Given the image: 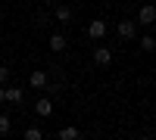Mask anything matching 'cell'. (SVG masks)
I'll return each mask as SVG.
<instances>
[{
  "mask_svg": "<svg viewBox=\"0 0 156 140\" xmlns=\"http://www.w3.org/2000/svg\"><path fill=\"white\" fill-rule=\"evenodd\" d=\"M115 34H119L122 41H134V37H137V22H134V19H119Z\"/></svg>",
  "mask_w": 156,
  "mask_h": 140,
  "instance_id": "obj_1",
  "label": "cell"
},
{
  "mask_svg": "<svg viewBox=\"0 0 156 140\" xmlns=\"http://www.w3.org/2000/svg\"><path fill=\"white\" fill-rule=\"evenodd\" d=\"M106 31H109L106 19H90V22H87V37H90V41H103Z\"/></svg>",
  "mask_w": 156,
  "mask_h": 140,
  "instance_id": "obj_2",
  "label": "cell"
},
{
  "mask_svg": "<svg viewBox=\"0 0 156 140\" xmlns=\"http://www.w3.org/2000/svg\"><path fill=\"white\" fill-rule=\"evenodd\" d=\"M137 25H153L156 22V3H144L137 9V19H134Z\"/></svg>",
  "mask_w": 156,
  "mask_h": 140,
  "instance_id": "obj_3",
  "label": "cell"
},
{
  "mask_svg": "<svg viewBox=\"0 0 156 140\" xmlns=\"http://www.w3.org/2000/svg\"><path fill=\"white\" fill-rule=\"evenodd\" d=\"M47 81H50V75H47V69H34V72L28 75V84L34 87V90H44V87H47Z\"/></svg>",
  "mask_w": 156,
  "mask_h": 140,
  "instance_id": "obj_4",
  "label": "cell"
},
{
  "mask_svg": "<svg viewBox=\"0 0 156 140\" xmlns=\"http://www.w3.org/2000/svg\"><path fill=\"white\" fill-rule=\"evenodd\" d=\"M109 62H112V50H109V47H94V66L106 69Z\"/></svg>",
  "mask_w": 156,
  "mask_h": 140,
  "instance_id": "obj_5",
  "label": "cell"
},
{
  "mask_svg": "<svg viewBox=\"0 0 156 140\" xmlns=\"http://www.w3.org/2000/svg\"><path fill=\"white\" fill-rule=\"evenodd\" d=\"M47 47L53 50V53H62V50L69 47V41H66V34H62V31H56V34H50V41H47Z\"/></svg>",
  "mask_w": 156,
  "mask_h": 140,
  "instance_id": "obj_6",
  "label": "cell"
},
{
  "mask_svg": "<svg viewBox=\"0 0 156 140\" xmlns=\"http://www.w3.org/2000/svg\"><path fill=\"white\" fill-rule=\"evenodd\" d=\"M34 112H37V115H41V118L53 115V100H50V97H41V100H37V103H34Z\"/></svg>",
  "mask_w": 156,
  "mask_h": 140,
  "instance_id": "obj_7",
  "label": "cell"
},
{
  "mask_svg": "<svg viewBox=\"0 0 156 140\" xmlns=\"http://www.w3.org/2000/svg\"><path fill=\"white\" fill-rule=\"evenodd\" d=\"M6 103H9V106H19V103H22V87H19V84H9V87H6Z\"/></svg>",
  "mask_w": 156,
  "mask_h": 140,
  "instance_id": "obj_8",
  "label": "cell"
},
{
  "mask_svg": "<svg viewBox=\"0 0 156 140\" xmlns=\"http://www.w3.org/2000/svg\"><path fill=\"white\" fill-rule=\"evenodd\" d=\"M53 19H56L59 25H69V22H72V9H69V6H62V3H59V6L53 9Z\"/></svg>",
  "mask_w": 156,
  "mask_h": 140,
  "instance_id": "obj_9",
  "label": "cell"
},
{
  "mask_svg": "<svg viewBox=\"0 0 156 140\" xmlns=\"http://www.w3.org/2000/svg\"><path fill=\"white\" fill-rule=\"evenodd\" d=\"M78 137H81V131L72 128V125L69 128H59V140H78Z\"/></svg>",
  "mask_w": 156,
  "mask_h": 140,
  "instance_id": "obj_10",
  "label": "cell"
},
{
  "mask_svg": "<svg viewBox=\"0 0 156 140\" xmlns=\"http://www.w3.org/2000/svg\"><path fill=\"white\" fill-rule=\"evenodd\" d=\"M12 131V118L6 115V112H0V137H6Z\"/></svg>",
  "mask_w": 156,
  "mask_h": 140,
  "instance_id": "obj_11",
  "label": "cell"
},
{
  "mask_svg": "<svg viewBox=\"0 0 156 140\" xmlns=\"http://www.w3.org/2000/svg\"><path fill=\"white\" fill-rule=\"evenodd\" d=\"M140 50H144V53H153V50H156V37L144 34V37H140Z\"/></svg>",
  "mask_w": 156,
  "mask_h": 140,
  "instance_id": "obj_12",
  "label": "cell"
},
{
  "mask_svg": "<svg viewBox=\"0 0 156 140\" xmlns=\"http://www.w3.org/2000/svg\"><path fill=\"white\" fill-rule=\"evenodd\" d=\"M22 137H25V140H41V137H44V131H41V128H25V134H22Z\"/></svg>",
  "mask_w": 156,
  "mask_h": 140,
  "instance_id": "obj_13",
  "label": "cell"
},
{
  "mask_svg": "<svg viewBox=\"0 0 156 140\" xmlns=\"http://www.w3.org/2000/svg\"><path fill=\"white\" fill-rule=\"evenodd\" d=\"M9 75H12L9 66H0V84H6V81H9Z\"/></svg>",
  "mask_w": 156,
  "mask_h": 140,
  "instance_id": "obj_14",
  "label": "cell"
},
{
  "mask_svg": "<svg viewBox=\"0 0 156 140\" xmlns=\"http://www.w3.org/2000/svg\"><path fill=\"white\" fill-rule=\"evenodd\" d=\"M34 19H37V25H47V22H50V16H47V9H41V12H37V16H34Z\"/></svg>",
  "mask_w": 156,
  "mask_h": 140,
  "instance_id": "obj_15",
  "label": "cell"
},
{
  "mask_svg": "<svg viewBox=\"0 0 156 140\" xmlns=\"http://www.w3.org/2000/svg\"><path fill=\"white\" fill-rule=\"evenodd\" d=\"M0 103H6V84H0Z\"/></svg>",
  "mask_w": 156,
  "mask_h": 140,
  "instance_id": "obj_16",
  "label": "cell"
},
{
  "mask_svg": "<svg viewBox=\"0 0 156 140\" xmlns=\"http://www.w3.org/2000/svg\"><path fill=\"white\" fill-rule=\"evenodd\" d=\"M41 3H44V6H50V3H56V0H41Z\"/></svg>",
  "mask_w": 156,
  "mask_h": 140,
  "instance_id": "obj_17",
  "label": "cell"
},
{
  "mask_svg": "<svg viewBox=\"0 0 156 140\" xmlns=\"http://www.w3.org/2000/svg\"><path fill=\"white\" fill-rule=\"evenodd\" d=\"M153 75H156V62H153Z\"/></svg>",
  "mask_w": 156,
  "mask_h": 140,
  "instance_id": "obj_18",
  "label": "cell"
}]
</instances>
